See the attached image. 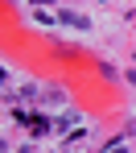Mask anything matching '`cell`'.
Returning <instances> with one entry per match:
<instances>
[{"instance_id": "6da1fadb", "label": "cell", "mask_w": 136, "mask_h": 153, "mask_svg": "<svg viewBox=\"0 0 136 153\" xmlns=\"http://www.w3.org/2000/svg\"><path fill=\"white\" fill-rule=\"evenodd\" d=\"M107 153H124V149H120V145H111V149H107Z\"/></svg>"}]
</instances>
